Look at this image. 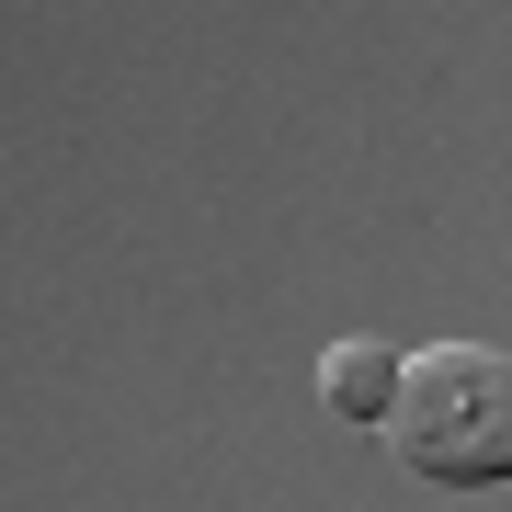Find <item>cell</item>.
I'll return each mask as SVG.
<instances>
[{"label": "cell", "mask_w": 512, "mask_h": 512, "mask_svg": "<svg viewBox=\"0 0 512 512\" xmlns=\"http://www.w3.org/2000/svg\"><path fill=\"white\" fill-rule=\"evenodd\" d=\"M387 444H399L410 478H444V490H501V478H512V353H501V342L399 353Z\"/></svg>", "instance_id": "1"}, {"label": "cell", "mask_w": 512, "mask_h": 512, "mask_svg": "<svg viewBox=\"0 0 512 512\" xmlns=\"http://www.w3.org/2000/svg\"><path fill=\"white\" fill-rule=\"evenodd\" d=\"M319 399L342 421H387V399H399V353L387 342H330L319 353Z\"/></svg>", "instance_id": "2"}]
</instances>
